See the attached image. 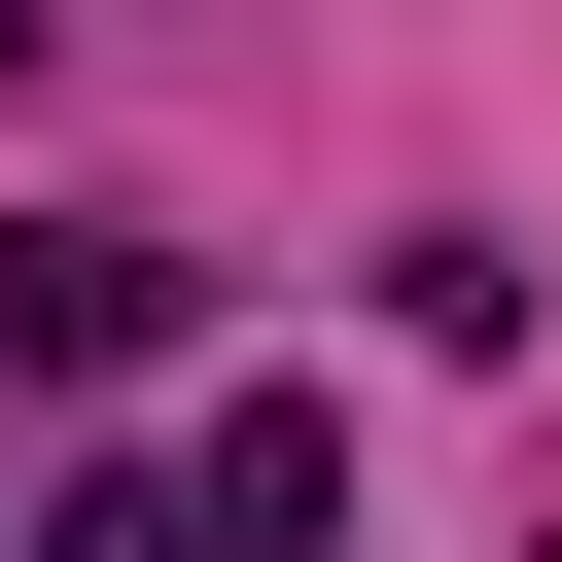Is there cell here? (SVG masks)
I'll return each instance as SVG.
<instances>
[{
    "mask_svg": "<svg viewBox=\"0 0 562 562\" xmlns=\"http://www.w3.org/2000/svg\"><path fill=\"white\" fill-rule=\"evenodd\" d=\"M176 351V246L140 211H0V386H140Z\"/></svg>",
    "mask_w": 562,
    "mask_h": 562,
    "instance_id": "1",
    "label": "cell"
},
{
    "mask_svg": "<svg viewBox=\"0 0 562 562\" xmlns=\"http://www.w3.org/2000/svg\"><path fill=\"white\" fill-rule=\"evenodd\" d=\"M176 527H211V562H316V527H351V386H211Z\"/></svg>",
    "mask_w": 562,
    "mask_h": 562,
    "instance_id": "2",
    "label": "cell"
},
{
    "mask_svg": "<svg viewBox=\"0 0 562 562\" xmlns=\"http://www.w3.org/2000/svg\"><path fill=\"white\" fill-rule=\"evenodd\" d=\"M35 562H211V527H176L140 457H105V492H35Z\"/></svg>",
    "mask_w": 562,
    "mask_h": 562,
    "instance_id": "3",
    "label": "cell"
},
{
    "mask_svg": "<svg viewBox=\"0 0 562 562\" xmlns=\"http://www.w3.org/2000/svg\"><path fill=\"white\" fill-rule=\"evenodd\" d=\"M35 35H70V0H0V70H35Z\"/></svg>",
    "mask_w": 562,
    "mask_h": 562,
    "instance_id": "4",
    "label": "cell"
}]
</instances>
